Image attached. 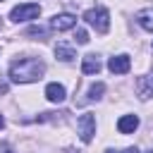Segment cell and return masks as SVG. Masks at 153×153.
<instances>
[{
    "label": "cell",
    "mask_w": 153,
    "mask_h": 153,
    "mask_svg": "<svg viewBox=\"0 0 153 153\" xmlns=\"http://www.w3.org/2000/svg\"><path fill=\"white\" fill-rule=\"evenodd\" d=\"M45 72V62L41 57H19L10 65V79L14 84H31L38 81Z\"/></svg>",
    "instance_id": "6da1fadb"
},
{
    "label": "cell",
    "mask_w": 153,
    "mask_h": 153,
    "mask_svg": "<svg viewBox=\"0 0 153 153\" xmlns=\"http://www.w3.org/2000/svg\"><path fill=\"white\" fill-rule=\"evenodd\" d=\"M84 22L88 26H93L98 33H108V29H110V14H108L105 7H91V10H86L84 12Z\"/></svg>",
    "instance_id": "7a4b0ae2"
},
{
    "label": "cell",
    "mask_w": 153,
    "mask_h": 153,
    "mask_svg": "<svg viewBox=\"0 0 153 153\" xmlns=\"http://www.w3.org/2000/svg\"><path fill=\"white\" fill-rule=\"evenodd\" d=\"M38 14H41V5H36V2H22V5L12 7V12H10V19L19 24V22L36 19Z\"/></svg>",
    "instance_id": "3957f363"
},
{
    "label": "cell",
    "mask_w": 153,
    "mask_h": 153,
    "mask_svg": "<svg viewBox=\"0 0 153 153\" xmlns=\"http://www.w3.org/2000/svg\"><path fill=\"white\" fill-rule=\"evenodd\" d=\"M76 134H79V139L84 143H88L93 139V134H96V117L91 112H86V115H81L76 120Z\"/></svg>",
    "instance_id": "277c9868"
},
{
    "label": "cell",
    "mask_w": 153,
    "mask_h": 153,
    "mask_svg": "<svg viewBox=\"0 0 153 153\" xmlns=\"http://www.w3.org/2000/svg\"><path fill=\"white\" fill-rule=\"evenodd\" d=\"M50 26L55 31H67V29H74L76 26V17L69 14V12H62V14H55L50 19Z\"/></svg>",
    "instance_id": "5b68a950"
},
{
    "label": "cell",
    "mask_w": 153,
    "mask_h": 153,
    "mask_svg": "<svg viewBox=\"0 0 153 153\" xmlns=\"http://www.w3.org/2000/svg\"><path fill=\"white\" fill-rule=\"evenodd\" d=\"M108 69H110L112 74H127V72L131 69V60H129V55H115V57H110Z\"/></svg>",
    "instance_id": "8992f818"
},
{
    "label": "cell",
    "mask_w": 153,
    "mask_h": 153,
    "mask_svg": "<svg viewBox=\"0 0 153 153\" xmlns=\"http://www.w3.org/2000/svg\"><path fill=\"white\" fill-rule=\"evenodd\" d=\"M100 67H103V65H100V57H98V55L88 53V55L81 57V72H84V74H98Z\"/></svg>",
    "instance_id": "52a82bcc"
},
{
    "label": "cell",
    "mask_w": 153,
    "mask_h": 153,
    "mask_svg": "<svg viewBox=\"0 0 153 153\" xmlns=\"http://www.w3.org/2000/svg\"><path fill=\"white\" fill-rule=\"evenodd\" d=\"M136 127H139V117H136V115H122V117L117 120L120 134H134Z\"/></svg>",
    "instance_id": "ba28073f"
},
{
    "label": "cell",
    "mask_w": 153,
    "mask_h": 153,
    "mask_svg": "<svg viewBox=\"0 0 153 153\" xmlns=\"http://www.w3.org/2000/svg\"><path fill=\"white\" fill-rule=\"evenodd\" d=\"M45 98H48L50 103H62V100L67 98V91H65L62 84H48V86H45Z\"/></svg>",
    "instance_id": "9c48e42d"
},
{
    "label": "cell",
    "mask_w": 153,
    "mask_h": 153,
    "mask_svg": "<svg viewBox=\"0 0 153 153\" xmlns=\"http://www.w3.org/2000/svg\"><path fill=\"white\" fill-rule=\"evenodd\" d=\"M136 91H139L141 98H151V96H153V74L139 76V79H136Z\"/></svg>",
    "instance_id": "30bf717a"
},
{
    "label": "cell",
    "mask_w": 153,
    "mask_h": 153,
    "mask_svg": "<svg viewBox=\"0 0 153 153\" xmlns=\"http://www.w3.org/2000/svg\"><path fill=\"white\" fill-rule=\"evenodd\" d=\"M55 57H57V60H62V62H72V60L76 57V53H74L69 45L57 43V45H55Z\"/></svg>",
    "instance_id": "8fae6325"
},
{
    "label": "cell",
    "mask_w": 153,
    "mask_h": 153,
    "mask_svg": "<svg viewBox=\"0 0 153 153\" xmlns=\"http://www.w3.org/2000/svg\"><path fill=\"white\" fill-rule=\"evenodd\" d=\"M136 22L141 24V29H146V31H153V7H148V10H141V12L136 14Z\"/></svg>",
    "instance_id": "7c38bea8"
},
{
    "label": "cell",
    "mask_w": 153,
    "mask_h": 153,
    "mask_svg": "<svg viewBox=\"0 0 153 153\" xmlns=\"http://www.w3.org/2000/svg\"><path fill=\"white\" fill-rule=\"evenodd\" d=\"M103 93H105V84H103V81H98V84H93V86L88 88V96H86V100H98Z\"/></svg>",
    "instance_id": "4fadbf2b"
},
{
    "label": "cell",
    "mask_w": 153,
    "mask_h": 153,
    "mask_svg": "<svg viewBox=\"0 0 153 153\" xmlns=\"http://www.w3.org/2000/svg\"><path fill=\"white\" fill-rule=\"evenodd\" d=\"M26 36H36V38H45V36H48V31H45L43 26H29V29H26Z\"/></svg>",
    "instance_id": "5bb4252c"
},
{
    "label": "cell",
    "mask_w": 153,
    "mask_h": 153,
    "mask_svg": "<svg viewBox=\"0 0 153 153\" xmlns=\"http://www.w3.org/2000/svg\"><path fill=\"white\" fill-rule=\"evenodd\" d=\"M74 41H76L79 45H86V43H88V33H86L84 29H76V31H74Z\"/></svg>",
    "instance_id": "9a60e30c"
},
{
    "label": "cell",
    "mask_w": 153,
    "mask_h": 153,
    "mask_svg": "<svg viewBox=\"0 0 153 153\" xmlns=\"http://www.w3.org/2000/svg\"><path fill=\"white\" fill-rule=\"evenodd\" d=\"M0 153H14V151H12L7 143H0Z\"/></svg>",
    "instance_id": "2e32d148"
},
{
    "label": "cell",
    "mask_w": 153,
    "mask_h": 153,
    "mask_svg": "<svg viewBox=\"0 0 153 153\" xmlns=\"http://www.w3.org/2000/svg\"><path fill=\"white\" fill-rule=\"evenodd\" d=\"M120 153H139L136 148H124V151H120Z\"/></svg>",
    "instance_id": "e0dca14e"
},
{
    "label": "cell",
    "mask_w": 153,
    "mask_h": 153,
    "mask_svg": "<svg viewBox=\"0 0 153 153\" xmlns=\"http://www.w3.org/2000/svg\"><path fill=\"white\" fill-rule=\"evenodd\" d=\"M105 153H120V151H112V148H108V151H105Z\"/></svg>",
    "instance_id": "ac0fdd59"
},
{
    "label": "cell",
    "mask_w": 153,
    "mask_h": 153,
    "mask_svg": "<svg viewBox=\"0 0 153 153\" xmlns=\"http://www.w3.org/2000/svg\"><path fill=\"white\" fill-rule=\"evenodd\" d=\"M2 127H5V120H2V117H0V129H2Z\"/></svg>",
    "instance_id": "d6986e66"
},
{
    "label": "cell",
    "mask_w": 153,
    "mask_h": 153,
    "mask_svg": "<svg viewBox=\"0 0 153 153\" xmlns=\"http://www.w3.org/2000/svg\"><path fill=\"white\" fill-rule=\"evenodd\" d=\"M148 153H153V151H148Z\"/></svg>",
    "instance_id": "ffe728a7"
},
{
    "label": "cell",
    "mask_w": 153,
    "mask_h": 153,
    "mask_svg": "<svg viewBox=\"0 0 153 153\" xmlns=\"http://www.w3.org/2000/svg\"><path fill=\"white\" fill-rule=\"evenodd\" d=\"M0 2H2V0H0Z\"/></svg>",
    "instance_id": "44dd1931"
}]
</instances>
